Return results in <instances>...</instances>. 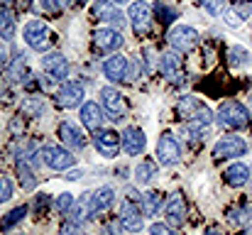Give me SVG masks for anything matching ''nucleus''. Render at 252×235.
I'll return each instance as SVG.
<instances>
[{
  "instance_id": "nucleus-19",
  "label": "nucleus",
  "mask_w": 252,
  "mask_h": 235,
  "mask_svg": "<svg viewBox=\"0 0 252 235\" xmlns=\"http://www.w3.org/2000/svg\"><path fill=\"white\" fill-rule=\"evenodd\" d=\"M100 103H103V108H105L108 113H113V115L125 113V96H123L118 88H113V86L100 88Z\"/></svg>"
},
{
  "instance_id": "nucleus-11",
  "label": "nucleus",
  "mask_w": 252,
  "mask_h": 235,
  "mask_svg": "<svg viewBox=\"0 0 252 235\" xmlns=\"http://www.w3.org/2000/svg\"><path fill=\"white\" fill-rule=\"evenodd\" d=\"M159 69L169 83H181L184 81V67H181V54L169 49L159 57Z\"/></svg>"
},
{
  "instance_id": "nucleus-39",
  "label": "nucleus",
  "mask_w": 252,
  "mask_h": 235,
  "mask_svg": "<svg viewBox=\"0 0 252 235\" xmlns=\"http://www.w3.org/2000/svg\"><path fill=\"white\" fill-rule=\"evenodd\" d=\"M7 64V44L5 42H0V69Z\"/></svg>"
},
{
  "instance_id": "nucleus-38",
  "label": "nucleus",
  "mask_w": 252,
  "mask_h": 235,
  "mask_svg": "<svg viewBox=\"0 0 252 235\" xmlns=\"http://www.w3.org/2000/svg\"><path fill=\"white\" fill-rule=\"evenodd\" d=\"M230 221H233V223H245V221H248V211H245V208L233 211V213H230Z\"/></svg>"
},
{
  "instance_id": "nucleus-7",
  "label": "nucleus",
  "mask_w": 252,
  "mask_h": 235,
  "mask_svg": "<svg viewBox=\"0 0 252 235\" xmlns=\"http://www.w3.org/2000/svg\"><path fill=\"white\" fill-rule=\"evenodd\" d=\"M118 223L123 228H127L130 233H140L142 231L145 218H142V211L137 208V203L132 199H123V203L118 208Z\"/></svg>"
},
{
  "instance_id": "nucleus-17",
  "label": "nucleus",
  "mask_w": 252,
  "mask_h": 235,
  "mask_svg": "<svg viewBox=\"0 0 252 235\" xmlns=\"http://www.w3.org/2000/svg\"><path fill=\"white\" fill-rule=\"evenodd\" d=\"M42 69H44L47 74H52L54 78H66L69 76V62H66V57L59 54V52H49V54H44V57H42Z\"/></svg>"
},
{
  "instance_id": "nucleus-41",
  "label": "nucleus",
  "mask_w": 252,
  "mask_h": 235,
  "mask_svg": "<svg viewBox=\"0 0 252 235\" xmlns=\"http://www.w3.org/2000/svg\"><path fill=\"white\" fill-rule=\"evenodd\" d=\"M79 176H81V171H69V176H66V179H71V181H76Z\"/></svg>"
},
{
  "instance_id": "nucleus-3",
  "label": "nucleus",
  "mask_w": 252,
  "mask_h": 235,
  "mask_svg": "<svg viewBox=\"0 0 252 235\" xmlns=\"http://www.w3.org/2000/svg\"><path fill=\"white\" fill-rule=\"evenodd\" d=\"M22 37H25V44H27L30 49H34V52H47V49L54 44V32H52L49 25L42 22V20H30V22L25 25Z\"/></svg>"
},
{
  "instance_id": "nucleus-33",
  "label": "nucleus",
  "mask_w": 252,
  "mask_h": 235,
  "mask_svg": "<svg viewBox=\"0 0 252 235\" xmlns=\"http://www.w3.org/2000/svg\"><path fill=\"white\" fill-rule=\"evenodd\" d=\"M223 17H225V25H228V27H240V25L245 22V17L238 12V7L225 10V12H223Z\"/></svg>"
},
{
  "instance_id": "nucleus-23",
  "label": "nucleus",
  "mask_w": 252,
  "mask_h": 235,
  "mask_svg": "<svg viewBox=\"0 0 252 235\" xmlns=\"http://www.w3.org/2000/svg\"><path fill=\"white\" fill-rule=\"evenodd\" d=\"M113 199H115V191H113L110 186H103V189H98V191L91 196V218H93V216H100V213H105V211L110 208Z\"/></svg>"
},
{
  "instance_id": "nucleus-30",
  "label": "nucleus",
  "mask_w": 252,
  "mask_h": 235,
  "mask_svg": "<svg viewBox=\"0 0 252 235\" xmlns=\"http://www.w3.org/2000/svg\"><path fill=\"white\" fill-rule=\"evenodd\" d=\"M25 76H27V62H25V57H17L10 64V78L12 81H25Z\"/></svg>"
},
{
  "instance_id": "nucleus-12",
  "label": "nucleus",
  "mask_w": 252,
  "mask_h": 235,
  "mask_svg": "<svg viewBox=\"0 0 252 235\" xmlns=\"http://www.w3.org/2000/svg\"><path fill=\"white\" fill-rule=\"evenodd\" d=\"M57 103L62 108H79L84 103V83L79 81H66L59 91H57Z\"/></svg>"
},
{
  "instance_id": "nucleus-2",
  "label": "nucleus",
  "mask_w": 252,
  "mask_h": 235,
  "mask_svg": "<svg viewBox=\"0 0 252 235\" xmlns=\"http://www.w3.org/2000/svg\"><path fill=\"white\" fill-rule=\"evenodd\" d=\"M216 120L225 130H245L250 125V115H248V110H245V105L240 101H225V103H220V108L216 113Z\"/></svg>"
},
{
  "instance_id": "nucleus-4",
  "label": "nucleus",
  "mask_w": 252,
  "mask_h": 235,
  "mask_svg": "<svg viewBox=\"0 0 252 235\" xmlns=\"http://www.w3.org/2000/svg\"><path fill=\"white\" fill-rule=\"evenodd\" d=\"M198 42H201L198 32H196L193 27H189V25H176V27L169 32V44H171V49L179 52V54H186V52L196 49Z\"/></svg>"
},
{
  "instance_id": "nucleus-10",
  "label": "nucleus",
  "mask_w": 252,
  "mask_h": 235,
  "mask_svg": "<svg viewBox=\"0 0 252 235\" xmlns=\"http://www.w3.org/2000/svg\"><path fill=\"white\" fill-rule=\"evenodd\" d=\"M186 213H189V206H186V199L184 194H171L164 206V216H167V223L171 228H181L186 223Z\"/></svg>"
},
{
  "instance_id": "nucleus-14",
  "label": "nucleus",
  "mask_w": 252,
  "mask_h": 235,
  "mask_svg": "<svg viewBox=\"0 0 252 235\" xmlns=\"http://www.w3.org/2000/svg\"><path fill=\"white\" fill-rule=\"evenodd\" d=\"M103 74H105V78H110L113 83L125 81V78L130 76V62H127V57L113 54L110 59H105L103 62Z\"/></svg>"
},
{
  "instance_id": "nucleus-46",
  "label": "nucleus",
  "mask_w": 252,
  "mask_h": 235,
  "mask_svg": "<svg viewBox=\"0 0 252 235\" xmlns=\"http://www.w3.org/2000/svg\"><path fill=\"white\" fill-rule=\"evenodd\" d=\"M238 2H250V0H238Z\"/></svg>"
},
{
  "instance_id": "nucleus-43",
  "label": "nucleus",
  "mask_w": 252,
  "mask_h": 235,
  "mask_svg": "<svg viewBox=\"0 0 252 235\" xmlns=\"http://www.w3.org/2000/svg\"><path fill=\"white\" fill-rule=\"evenodd\" d=\"M238 235H252V228H243V231H240Z\"/></svg>"
},
{
  "instance_id": "nucleus-40",
  "label": "nucleus",
  "mask_w": 252,
  "mask_h": 235,
  "mask_svg": "<svg viewBox=\"0 0 252 235\" xmlns=\"http://www.w3.org/2000/svg\"><path fill=\"white\" fill-rule=\"evenodd\" d=\"M105 235H118V226H105Z\"/></svg>"
},
{
  "instance_id": "nucleus-31",
  "label": "nucleus",
  "mask_w": 252,
  "mask_h": 235,
  "mask_svg": "<svg viewBox=\"0 0 252 235\" xmlns=\"http://www.w3.org/2000/svg\"><path fill=\"white\" fill-rule=\"evenodd\" d=\"M155 12H157V17H159V22H162V25H169L171 20H176V17H179V12H176L174 7L164 5V2H157V5H155Z\"/></svg>"
},
{
  "instance_id": "nucleus-13",
  "label": "nucleus",
  "mask_w": 252,
  "mask_h": 235,
  "mask_svg": "<svg viewBox=\"0 0 252 235\" xmlns=\"http://www.w3.org/2000/svg\"><path fill=\"white\" fill-rule=\"evenodd\" d=\"M245 152H248V142L243 137H223L213 145L216 159H233V157H243Z\"/></svg>"
},
{
  "instance_id": "nucleus-45",
  "label": "nucleus",
  "mask_w": 252,
  "mask_h": 235,
  "mask_svg": "<svg viewBox=\"0 0 252 235\" xmlns=\"http://www.w3.org/2000/svg\"><path fill=\"white\" fill-rule=\"evenodd\" d=\"M113 2H127V0H113Z\"/></svg>"
},
{
  "instance_id": "nucleus-29",
  "label": "nucleus",
  "mask_w": 252,
  "mask_h": 235,
  "mask_svg": "<svg viewBox=\"0 0 252 235\" xmlns=\"http://www.w3.org/2000/svg\"><path fill=\"white\" fill-rule=\"evenodd\" d=\"M228 59H230V67H245V64H250V52L245 49V47H230V52H228Z\"/></svg>"
},
{
  "instance_id": "nucleus-32",
  "label": "nucleus",
  "mask_w": 252,
  "mask_h": 235,
  "mask_svg": "<svg viewBox=\"0 0 252 235\" xmlns=\"http://www.w3.org/2000/svg\"><path fill=\"white\" fill-rule=\"evenodd\" d=\"M12 191H15L12 179H10V176H5V174H0V203L10 201V199H12Z\"/></svg>"
},
{
  "instance_id": "nucleus-16",
  "label": "nucleus",
  "mask_w": 252,
  "mask_h": 235,
  "mask_svg": "<svg viewBox=\"0 0 252 235\" xmlns=\"http://www.w3.org/2000/svg\"><path fill=\"white\" fill-rule=\"evenodd\" d=\"M120 137H123V150H125V155H130V157L142 155L145 147H147V137H145V133H142L140 128H125Z\"/></svg>"
},
{
  "instance_id": "nucleus-20",
  "label": "nucleus",
  "mask_w": 252,
  "mask_h": 235,
  "mask_svg": "<svg viewBox=\"0 0 252 235\" xmlns=\"http://www.w3.org/2000/svg\"><path fill=\"white\" fill-rule=\"evenodd\" d=\"M59 137L69 150H84L86 147V135L74 123H62L59 125Z\"/></svg>"
},
{
  "instance_id": "nucleus-27",
  "label": "nucleus",
  "mask_w": 252,
  "mask_h": 235,
  "mask_svg": "<svg viewBox=\"0 0 252 235\" xmlns=\"http://www.w3.org/2000/svg\"><path fill=\"white\" fill-rule=\"evenodd\" d=\"M155 176H157V164H155V162L145 159L142 164H137V169H135V179H137V184H150Z\"/></svg>"
},
{
  "instance_id": "nucleus-34",
  "label": "nucleus",
  "mask_w": 252,
  "mask_h": 235,
  "mask_svg": "<svg viewBox=\"0 0 252 235\" xmlns=\"http://www.w3.org/2000/svg\"><path fill=\"white\" fill-rule=\"evenodd\" d=\"M71 206H74V194H69V191L59 194V199H57V208H59L62 213H69Z\"/></svg>"
},
{
  "instance_id": "nucleus-48",
  "label": "nucleus",
  "mask_w": 252,
  "mask_h": 235,
  "mask_svg": "<svg viewBox=\"0 0 252 235\" xmlns=\"http://www.w3.org/2000/svg\"><path fill=\"white\" fill-rule=\"evenodd\" d=\"M2 2H7V0H2Z\"/></svg>"
},
{
  "instance_id": "nucleus-35",
  "label": "nucleus",
  "mask_w": 252,
  "mask_h": 235,
  "mask_svg": "<svg viewBox=\"0 0 252 235\" xmlns=\"http://www.w3.org/2000/svg\"><path fill=\"white\" fill-rule=\"evenodd\" d=\"M150 235H179L169 223H152L150 226Z\"/></svg>"
},
{
  "instance_id": "nucleus-42",
  "label": "nucleus",
  "mask_w": 252,
  "mask_h": 235,
  "mask_svg": "<svg viewBox=\"0 0 252 235\" xmlns=\"http://www.w3.org/2000/svg\"><path fill=\"white\" fill-rule=\"evenodd\" d=\"M206 235H223V233H220L218 228H208V231H206Z\"/></svg>"
},
{
  "instance_id": "nucleus-22",
  "label": "nucleus",
  "mask_w": 252,
  "mask_h": 235,
  "mask_svg": "<svg viewBox=\"0 0 252 235\" xmlns=\"http://www.w3.org/2000/svg\"><path fill=\"white\" fill-rule=\"evenodd\" d=\"M81 123L91 133H98L103 128V110L98 103H84L81 105Z\"/></svg>"
},
{
  "instance_id": "nucleus-5",
  "label": "nucleus",
  "mask_w": 252,
  "mask_h": 235,
  "mask_svg": "<svg viewBox=\"0 0 252 235\" xmlns=\"http://www.w3.org/2000/svg\"><path fill=\"white\" fill-rule=\"evenodd\" d=\"M42 159H44V164H47L49 169H54V171H66V169H71V167L76 164V157L71 155V150L57 147V145H47V147L42 150Z\"/></svg>"
},
{
  "instance_id": "nucleus-25",
  "label": "nucleus",
  "mask_w": 252,
  "mask_h": 235,
  "mask_svg": "<svg viewBox=\"0 0 252 235\" xmlns=\"http://www.w3.org/2000/svg\"><path fill=\"white\" fill-rule=\"evenodd\" d=\"M162 201H164V196H162L159 191H147V194H142V213H145V216H157V213L162 211Z\"/></svg>"
},
{
  "instance_id": "nucleus-8",
  "label": "nucleus",
  "mask_w": 252,
  "mask_h": 235,
  "mask_svg": "<svg viewBox=\"0 0 252 235\" xmlns=\"http://www.w3.org/2000/svg\"><path fill=\"white\" fill-rule=\"evenodd\" d=\"M93 145L103 157L113 159V157H118L120 147H123V137L115 130H98V133H93Z\"/></svg>"
},
{
  "instance_id": "nucleus-26",
  "label": "nucleus",
  "mask_w": 252,
  "mask_h": 235,
  "mask_svg": "<svg viewBox=\"0 0 252 235\" xmlns=\"http://www.w3.org/2000/svg\"><path fill=\"white\" fill-rule=\"evenodd\" d=\"M12 34H15V15L7 5H0V37L12 39Z\"/></svg>"
},
{
  "instance_id": "nucleus-28",
  "label": "nucleus",
  "mask_w": 252,
  "mask_h": 235,
  "mask_svg": "<svg viewBox=\"0 0 252 235\" xmlns=\"http://www.w3.org/2000/svg\"><path fill=\"white\" fill-rule=\"evenodd\" d=\"M25 216H27V208H25V206H17V208H12V211H10V213L0 221V228H2V231L15 228L20 221H25Z\"/></svg>"
},
{
  "instance_id": "nucleus-21",
  "label": "nucleus",
  "mask_w": 252,
  "mask_h": 235,
  "mask_svg": "<svg viewBox=\"0 0 252 235\" xmlns=\"http://www.w3.org/2000/svg\"><path fill=\"white\" fill-rule=\"evenodd\" d=\"M223 179H225L228 186L240 189V186H245V184L250 181V167L243 164V162H238V164H233V167H228V169L223 171Z\"/></svg>"
},
{
  "instance_id": "nucleus-44",
  "label": "nucleus",
  "mask_w": 252,
  "mask_h": 235,
  "mask_svg": "<svg viewBox=\"0 0 252 235\" xmlns=\"http://www.w3.org/2000/svg\"><path fill=\"white\" fill-rule=\"evenodd\" d=\"M32 5V0H22V7H30Z\"/></svg>"
},
{
  "instance_id": "nucleus-15",
  "label": "nucleus",
  "mask_w": 252,
  "mask_h": 235,
  "mask_svg": "<svg viewBox=\"0 0 252 235\" xmlns=\"http://www.w3.org/2000/svg\"><path fill=\"white\" fill-rule=\"evenodd\" d=\"M123 34L115 30V27H100L93 32V44L100 49V52H115L123 47Z\"/></svg>"
},
{
  "instance_id": "nucleus-6",
  "label": "nucleus",
  "mask_w": 252,
  "mask_h": 235,
  "mask_svg": "<svg viewBox=\"0 0 252 235\" xmlns=\"http://www.w3.org/2000/svg\"><path fill=\"white\" fill-rule=\"evenodd\" d=\"M127 17H130V25H132V30H135V34H137V37L150 34V27H152V7H150L145 0L132 2V5H130Z\"/></svg>"
},
{
  "instance_id": "nucleus-36",
  "label": "nucleus",
  "mask_w": 252,
  "mask_h": 235,
  "mask_svg": "<svg viewBox=\"0 0 252 235\" xmlns=\"http://www.w3.org/2000/svg\"><path fill=\"white\" fill-rule=\"evenodd\" d=\"M198 5H203L211 15H220V0H198Z\"/></svg>"
},
{
  "instance_id": "nucleus-9",
  "label": "nucleus",
  "mask_w": 252,
  "mask_h": 235,
  "mask_svg": "<svg viewBox=\"0 0 252 235\" xmlns=\"http://www.w3.org/2000/svg\"><path fill=\"white\" fill-rule=\"evenodd\" d=\"M157 159L162 167H171L181 159V145L171 133H162V137L157 142Z\"/></svg>"
},
{
  "instance_id": "nucleus-24",
  "label": "nucleus",
  "mask_w": 252,
  "mask_h": 235,
  "mask_svg": "<svg viewBox=\"0 0 252 235\" xmlns=\"http://www.w3.org/2000/svg\"><path fill=\"white\" fill-rule=\"evenodd\" d=\"M15 169H17V176H20V186H22L25 191H34L37 176H34L32 167H30L25 159H17V162H15Z\"/></svg>"
},
{
  "instance_id": "nucleus-37",
  "label": "nucleus",
  "mask_w": 252,
  "mask_h": 235,
  "mask_svg": "<svg viewBox=\"0 0 252 235\" xmlns=\"http://www.w3.org/2000/svg\"><path fill=\"white\" fill-rule=\"evenodd\" d=\"M71 0H42V5L47 7V10H62V7H66Z\"/></svg>"
},
{
  "instance_id": "nucleus-1",
  "label": "nucleus",
  "mask_w": 252,
  "mask_h": 235,
  "mask_svg": "<svg viewBox=\"0 0 252 235\" xmlns=\"http://www.w3.org/2000/svg\"><path fill=\"white\" fill-rule=\"evenodd\" d=\"M176 113L191 125V128H206L211 120H213V113L206 103H201L196 96H184L179 103H176Z\"/></svg>"
},
{
  "instance_id": "nucleus-47",
  "label": "nucleus",
  "mask_w": 252,
  "mask_h": 235,
  "mask_svg": "<svg viewBox=\"0 0 252 235\" xmlns=\"http://www.w3.org/2000/svg\"><path fill=\"white\" fill-rule=\"evenodd\" d=\"M76 2H88V0H76Z\"/></svg>"
},
{
  "instance_id": "nucleus-18",
  "label": "nucleus",
  "mask_w": 252,
  "mask_h": 235,
  "mask_svg": "<svg viewBox=\"0 0 252 235\" xmlns=\"http://www.w3.org/2000/svg\"><path fill=\"white\" fill-rule=\"evenodd\" d=\"M93 17H103L105 22H110V25H115V27H123V25H125V17H123V12L113 5V0H95V5H93Z\"/></svg>"
}]
</instances>
